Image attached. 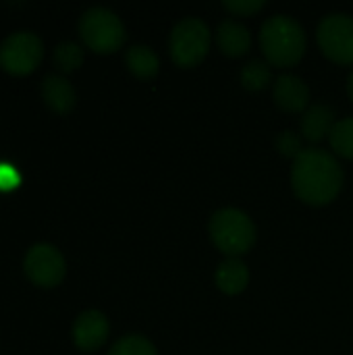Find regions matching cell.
<instances>
[{"mask_svg":"<svg viewBox=\"0 0 353 355\" xmlns=\"http://www.w3.org/2000/svg\"><path fill=\"white\" fill-rule=\"evenodd\" d=\"M343 168L335 154L322 148H304L291 166V185L295 196L312 206H325L337 198L343 187Z\"/></svg>","mask_w":353,"mask_h":355,"instance_id":"cell-1","label":"cell"},{"mask_svg":"<svg viewBox=\"0 0 353 355\" xmlns=\"http://www.w3.org/2000/svg\"><path fill=\"white\" fill-rule=\"evenodd\" d=\"M260 46L270 64H295L306 52V29L291 15H273L262 23Z\"/></svg>","mask_w":353,"mask_h":355,"instance_id":"cell-2","label":"cell"},{"mask_svg":"<svg viewBox=\"0 0 353 355\" xmlns=\"http://www.w3.org/2000/svg\"><path fill=\"white\" fill-rule=\"evenodd\" d=\"M210 239L229 258H239L252 250L256 241V225L252 216L239 208L227 206L210 216Z\"/></svg>","mask_w":353,"mask_h":355,"instance_id":"cell-3","label":"cell"},{"mask_svg":"<svg viewBox=\"0 0 353 355\" xmlns=\"http://www.w3.org/2000/svg\"><path fill=\"white\" fill-rule=\"evenodd\" d=\"M79 35L87 48L100 54L119 50L127 37L121 17L104 6H92L81 15Z\"/></svg>","mask_w":353,"mask_h":355,"instance_id":"cell-4","label":"cell"},{"mask_svg":"<svg viewBox=\"0 0 353 355\" xmlns=\"http://www.w3.org/2000/svg\"><path fill=\"white\" fill-rule=\"evenodd\" d=\"M212 33L206 21L198 17H185L175 23L169 35V50L171 58L179 67H193L198 64L210 50Z\"/></svg>","mask_w":353,"mask_h":355,"instance_id":"cell-5","label":"cell"},{"mask_svg":"<svg viewBox=\"0 0 353 355\" xmlns=\"http://www.w3.org/2000/svg\"><path fill=\"white\" fill-rule=\"evenodd\" d=\"M322 52L339 62L353 64V17L347 12H329L320 19L316 29Z\"/></svg>","mask_w":353,"mask_h":355,"instance_id":"cell-6","label":"cell"},{"mask_svg":"<svg viewBox=\"0 0 353 355\" xmlns=\"http://www.w3.org/2000/svg\"><path fill=\"white\" fill-rule=\"evenodd\" d=\"M44 56V44L33 31H15L0 44V67L12 75L31 73Z\"/></svg>","mask_w":353,"mask_h":355,"instance_id":"cell-7","label":"cell"},{"mask_svg":"<svg viewBox=\"0 0 353 355\" xmlns=\"http://www.w3.org/2000/svg\"><path fill=\"white\" fill-rule=\"evenodd\" d=\"M25 275L31 283L40 287H54L64 279V258L50 243H35L29 248L23 260Z\"/></svg>","mask_w":353,"mask_h":355,"instance_id":"cell-8","label":"cell"},{"mask_svg":"<svg viewBox=\"0 0 353 355\" xmlns=\"http://www.w3.org/2000/svg\"><path fill=\"white\" fill-rule=\"evenodd\" d=\"M108 318L98 310L81 312L73 322V343L83 352H94L108 339Z\"/></svg>","mask_w":353,"mask_h":355,"instance_id":"cell-9","label":"cell"},{"mask_svg":"<svg viewBox=\"0 0 353 355\" xmlns=\"http://www.w3.org/2000/svg\"><path fill=\"white\" fill-rule=\"evenodd\" d=\"M273 98L279 108L287 112H302L308 108L310 87L302 77L293 73H281L273 83Z\"/></svg>","mask_w":353,"mask_h":355,"instance_id":"cell-10","label":"cell"},{"mask_svg":"<svg viewBox=\"0 0 353 355\" xmlns=\"http://www.w3.org/2000/svg\"><path fill=\"white\" fill-rule=\"evenodd\" d=\"M335 123H337L335 110L329 104H312L304 110L302 121H300V129L308 141L316 144V141L331 135Z\"/></svg>","mask_w":353,"mask_h":355,"instance_id":"cell-11","label":"cell"},{"mask_svg":"<svg viewBox=\"0 0 353 355\" xmlns=\"http://www.w3.org/2000/svg\"><path fill=\"white\" fill-rule=\"evenodd\" d=\"M216 44L229 56H241L252 46L250 29L235 19H223L216 27Z\"/></svg>","mask_w":353,"mask_h":355,"instance_id":"cell-12","label":"cell"},{"mask_svg":"<svg viewBox=\"0 0 353 355\" xmlns=\"http://www.w3.org/2000/svg\"><path fill=\"white\" fill-rule=\"evenodd\" d=\"M42 96L44 102L54 110V112H69L75 106V89L69 83L67 77L56 75V73H48L42 79Z\"/></svg>","mask_w":353,"mask_h":355,"instance_id":"cell-13","label":"cell"},{"mask_svg":"<svg viewBox=\"0 0 353 355\" xmlns=\"http://www.w3.org/2000/svg\"><path fill=\"white\" fill-rule=\"evenodd\" d=\"M216 287L227 295L241 293L250 283V270L241 258H227L218 264L214 275Z\"/></svg>","mask_w":353,"mask_h":355,"instance_id":"cell-14","label":"cell"},{"mask_svg":"<svg viewBox=\"0 0 353 355\" xmlns=\"http://www.w3.org/2000/svg\"><path fill=\"white\" fill-rule=\"evenodd\" d=\"M125 62L129 71L139 79H150L160 71V56L146 44H135L127 48Z\"/></svg>","mask_w":353,"mask_h":355,"instance_id":"cell-15","label":"cell"},{"mask_svg":"<svg viewBox=\"0 0 353 355\" xmlns=\"http://www.w3.org/2000/svg\"><path fill=\"white\" fill-rule=\"evenodd\" d=\"M239 79L243 83V87L252 89V92H260L264 87H268V83L273 81V73L266 60L262 58H252L241 67Z\"/></svg>","mask_w":353,"mask_h":355,"instance_id":"cell-16","label":"cell"},{"mask_svg":"<svg viewBox=\"0 0 353 355\" xmlns=\"http://www.w3.org/2000/svg\"><path fill=\"white\" fill-rule=\"evenodd\" d=\"M331 148L335 150L337 156L353 158V116L339 119L329 135Z\"/></svg>","mask_w":353,"mask_h":355,"instance_id":"cell-17","label":"cell"},{"mask_svg":"<svg viewBox=\"0 0 353 355\" xmlns=\"http://www.w3.org/2000/svg\"><path fill=\"white\" fill-rule=\"evenodd\" d=\"M108 355H158L156 347L150 339L144 335H125L119 341L112 343Z\"/></svg>","mask_w":353,"mask_h":355,"instance_id":"cell-18","label":"cell"},{"mask_svg":"<svg viewBox=\"0 0 353 355\" xmlns=\"http://www.w3.org/2000/svg\"><path fill=\"white\" fill-rule=\"evenodd\" d=\"M54 62L62 73H71L83 62V50L75 42H60L54 48Z\"/></svg>","mask_w":353,"mask_h":355,"instance_id":"cell-19","label":"cell"},{"mask_svg":"<svg viewBox=\"0 0 353 355\" xmlns=\"http://www.w3.org/2000/svg\"><path fill=\"white\" fill-rule=\"evenodd\" d=\"M275 146H277L279 154H283L285 158H293V160H295V158L302 154V150H304L302 137H300L295 131H291V129L281 131V133L277 135V139H275Z\"/></svg>","mask_w":353,"mask_h":355,"instance_id":"cell-20","label":"cell"},{"mask_svg":"<svg viewBox=\"0 0 353 355\" xmlns=\"http://www.w3.org/2000/svg\"><path fill=\"white\" fill-rule=\"evenodd\" d=\"M223 6L233 15H254L264 8V0H225Z\"/></svg>","mask_w":353,"mask_h":355,"instance_id":"cell-21","label":"cell"},{"mask_svg":"<svg viewBox=\"0 0 353 355\" xmlns=\"http://www.w3.org/2000/svg\"><path fill=\"white\" fill-rule=\"evenodd\" d=\"M21 183L17 168L8 162H0V191H12Z\"/></svg>","mask_w":353,"mask_h":355,"instance_id":"cell-22","label":"cell"},{"mask_svg":"<svg viewBox=\"0 0 353 355\" xmlns=\"http://www.w3.org/2000/svg\"><path fill=\"white\" fill-rule=\"evenodd\" d=\"M347 94H350V98H352L353 102V69L352 73L347 75Z\"/></svg>","mask_w":353,"mask_h":355,"instance_id":"cell-23","label":"cell"}]
</instances>
